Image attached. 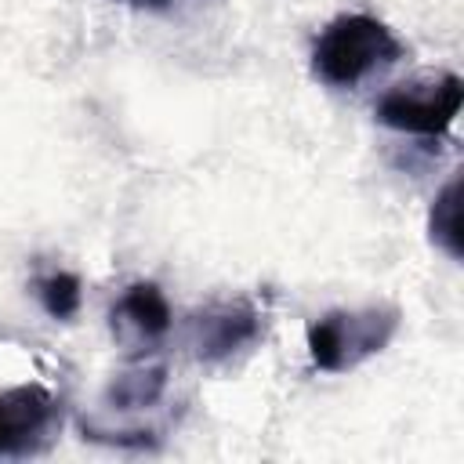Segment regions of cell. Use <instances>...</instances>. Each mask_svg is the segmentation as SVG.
Masks as SVG:
<instances>
[{"mask_svg": "<svg viewBox=\"0 0 464 464\" xmlns=\"http://www.w3.org/2000/svg\"><path fill=\"white\" fill-rule=\"evenodd\" d=\"M402 58L399 36L373 14H337L312 47V72L330 87H355L381 65Z\"/></svg>", "mask_w": 464, "mask_h": 464, "instance_id": "1", "label": "cell"}, {"mask_svg": "<svg viewBox=\"0 0 464 464\" xmlns=\"http://www.w3.org/2000/svg\"><path fill=\"white\" fill-rule=\"evenodd\" d=\"M399 308L388 301L366 308H334L308 326V355L326 373H344L384 352L399 330Z\"/></svg>", "mask_w": 464, "mask_h": 464, "instance_id": "2", "label": "cell"}, {"mask_svg": "<svg viewBox=\"0 0 464 464\" xmlns=\"http://www.w3.org/2000/svg\"><path fill=\"white\" fill-rule=\"evenodd\" d=\"M464 105V80L457 72H424L395 83L373 105L377 120L392 130L417 138H442Z\"/></svg>", "mask_w": 464, "mask_h": 464, "instance_id": "3", "label": "cell"}, {"mask_svg": "<svg viewBox=\"0 0 464 464\" xmlns=\"http://www.w3.org/2000/svg\"><path fill=\"white\" fill-rule=\"evenodd\" d=\"M58 424L62 410L44 384H18L0 392V457L40 453Z\"/></svg>", "mask_w": 464, "mask_h": 464, "instance_id": "4", "label": "cell"}, {"mask_svg": "<svg viewBox=\"0 0 464 464\" xmlns=\"http://www.w3.org/2000/svg\"><path fill=\"white\" fill-rule=\"evenodd\" d=\"M261 334V315L250 301H221L188 319V344L199 362H221Z\"/></svg>", "mask_w": 464, "mask_h": 464, "instance_id": "5", "label": "cell"}, {"mask_svg": "<svg viewBox=\"0 0 464 464\" xmlns=\"http://www.w3.org/2000/svg\"><path fill=\"white\" fill-rule=\"evenodd\" d=\"M170 323H174L170 304L156 283H130L112 308V330L123 341H141V344L160 341L170 330Z\"/></svg>", "mask_w": 464, "mask_h": 464, "instance_id": "6", "label": "cell"}, {"mask_svg": "<svg viewBox=\"0 0 464 464\" xmlns=\"http://www.w3.org/2000/svg\"><path fill=\"white\" fill-rule=\"evenodd\" d=\"M428 236L431 243L460 261L464 257V232H460V174H453L431 199V210H428Z\"/></svg>", "mask_w": 464, "mask_h": 464, "instance_id": "7", "label": "cell"}, {"mask_svg": "<svg viewBox=\"0 0 464 464\" xmlns=\"http://www.w3.org/2000/svg\"><path fill=\"white\" fill-rule=\"evenodd\" d=\"M163 388H167V370H163V366H138V370L120 373V377L105 388V399H109L116 410H141V406L160 402Z\"/></svg>", "mask_w": 464, "mask_h": 464, "instance_id": "8", "label": "cell"}, {"mask_svg": "<svg viewBox=\"0 0 464 464\" xmlns=\"http://www.w3.org/2000/svg\"><path fill=\"white\" fill-rule=\"evenodd\" d=\"M36 294H40V304L51 319H72L80 312V279L72 272H54L47 279L36 283Z\"/></svg>", "mask_w": 464, "mask_h": 464, "instance_id": "9", "label": "cell"}, {"mask_svg": "<svg viewBox=\"0 0 464 464\" xmlns=\"http://www.w3.org/2000/svg\"><path fill=\"white\" fill-rule=\"evenodd\" d=\"M123 4H138V7H167L170 0H123Z\"/></svg>", "mask_w": 464, "mask_h": 464, "instance_id": "10", "label": "cell"}]
</instances>
